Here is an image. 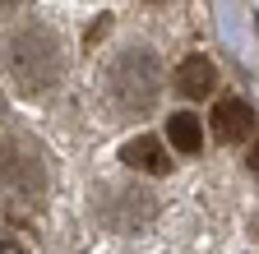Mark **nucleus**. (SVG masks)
I'll return each instance as SVG.
<instances>
[{
    "instance_id": "nucleus-1",
    "label": "nucleus",
    "mask_w": 259,
    "mask_h": 254,
    "mask_svg": "<svg viewBox=\"0 0 259 254\" xmlns=\"http://www.w3.org/2000/svg\"><path fill=\"white\" fill-rule=\"evenodd\" d=\"M0 74L19 92H28V97L56 88L65 79V42H60V33L42 19H28V23L10 28L0 37Z\"/></svg>"
},
{
    "instance_id": "nucleus-2",
    "label": "nucleus",
    "mask_w": 259,
    "mask_h": 254,
    "mask_svg": "<svg viewBox=\"0 0 259 254\" xmlns=\"http://www.w3.org/2000/svg\"><path fill=\"white\" fill-rule=\"evenodd\" d=\"M162 92V65L148 46H120L102 70V97L116 116H144Z\"/></svg>"
},
{
    "instance_id": "nucleus-3",
    "label": "nucleus",
    "mask_w": 259,
    "mask_h": 254,
    "mask_svg": "<svg viewBox=\"0 0 259 254\" xmlns=\"http://www.w3.org/2000/svg\"><path fill=\"white\" fill-rule=\"evenodd\" d=\"M0 185L14 199H32L37 204L47 194V162L32 139L23 134H0Z\"/></svg>"
},
{
    "instance_id": "nucleus-4",
    "label": "nucleus",
    "mask_w": 259,
    "mask_h": 254,
    "mask_svg": "<svg viewBox=\"0 0 259 254\" xmlns=\"http://www.w3.org/2000/svg\"><path fill=\"white\" fill-rule=\"evenodd\" d=\"M120 162L130 171H144V176H167L171 171V153L157 134H135L120 143Z\"/></svg>"
},
{
    "instance_id": "nucleus-5",
    "label": "nucleus",
    "mask_w": 259,
    "mask_h": 254,
    "mask_svg": "<svg viewBox=\"0 0 259 254\" xmlns=\"http://www.w3.org/2000/svg\"><path fill=\"white\" fill-rule=\"evenodd\" d=\"M250 130H254V111H250L245 97H222L213 107V134L222 143H241Z\"/></svg>"
},
{
    "instance_id": "nucleus-6",
    "label": "nucleus",
    "mask_w": 259,
    "mask_h": 254,
    "mask_svg": "<svg viewBox=\"0 0 259 254\" xmlns=\"http://www.w3.org/2000/svg\"><path fill=\"white\" fill-rule=\"evenodd\" d=\"M213 83H218V65H213L208 56H199V51L185 56L181 65H176V88L185 92V97H208Z\"/></svg>"
},
{
    "instance_id": "nucleus-7",
    "label": "nucleus",
    "mask_w": 259,
    "mask_h": 254,
    "mask_svg": "<svg viewBox=\"0 0 259 254\" xmlns=\"http://www.w3.org/2000/svg\"><path fill=\"white\" fill-rule=\"evenodd\" d=\"M167 139H171L176 153H199V148H204V125H199V116L176 111V116L167 120Z\"/></svg>"
},
{
    "instance_id": "nucleus-8",
    "label": "nucleus",
    "mask_w": 259,
    "mask_h": 254,
    "mask_svg": "<svg viewBox=\"0 0 259 254\" xmlns=\"http://www.w3.org/2000/svg\"><path fill=\"white\" fill-rule=\"evenodd\" d=\"M250 171H254V176H259V143H254V148H250Z\"/></svg>"
},
{
    "instance_id": "nucleus-9",
    "label": "nucleus",
    "mask_w": 259,
    "mask_h": 254,
    "mask_svg": "<svg viewBox=\"0 0 259 254\" xmlns=\"http://www.w3.org/2000/svg\"><path fill=\"white\" fill-rule=\"evenodd\" d=\"M19 5V0H0V14H5V10H14Z\"/></svg>"
}]
</instances>
